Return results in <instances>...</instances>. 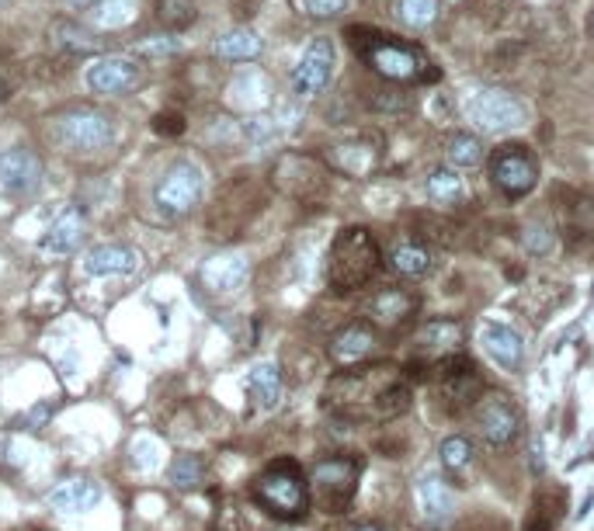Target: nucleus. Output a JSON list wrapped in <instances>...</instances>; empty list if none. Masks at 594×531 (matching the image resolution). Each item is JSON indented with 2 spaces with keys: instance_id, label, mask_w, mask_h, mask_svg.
<instances>
[{
  "instance_id": "nucleus-1",
  "label": "nucleus",
  "mask_w": 594,
  "mask_h": 531,
  "mask_svg": "<svg viewBox=\"0 0 594 531\" xmlns=\"http://www.w3.org/2000/svg\"><path fill=\"white\" fill-rule=\"evenodd\" d=\"M327 410H334L355 424H383L407 413L410 407V386L396 365H355L327 383Z\"/></svg>"
},
{
  "instance_id": "nucleus-2",
  "label": "nucleus",
  "mask_w": 594,
  "mask_h": 531,
  "mask_svg": "<svg viewBox=\"0 0 594 531\" xmlns=\"http://www.w3.org/2000/svg\"><path fill=\"white\" fill-rule=\"evenodd\" d=\"M251 497L261 511H268L278 521H302L314 507L310 479L293 458H278L268 469H261L251 483Z\"/></svg>"
},
{
  "instance_id": "nucleus-3",
  "label": "nucleus",
  "mask_w": 594,
  "mask_h": 531,
  "mask_svg": "<svg viewBox=\"0 0 594 531\" xmlns=\"http://www.w3.org/2000/svg\"><path fill=\"white\" fill-rule=\"evenodd\" d=\"M50 140L70 157H98L116 143V119L95 104H70L50 119Z\"/></svg>"
},
{
  "instance_id": "nucleus-4",
  "label": "nucleus",
  "mask_w": 594,
  "mask_h": 531,
  "mask_svg": "<svg viewBox=\"0 0 594 531\" xmlns=\"http://www.w3.org/2000/svg\"><path fill=\"white\" fill-rule=\"evenodd\" d=\"M376 272H380V247H376V240H372V233L362 226L341 230L334 247H330V261H327L330 289L359 292L376 278Z\"/></svg>"
},
{
  "instance_id": "nucleus-5",
  "label": "nucleus",
  "mask_w": 594,
  "mask_h": 531,
  "mask_svg": "<svg viewBox=\"0 0 594 531\" xmlns=\"http://www.w3.org/2000/svg\"><path fill=\"white\" fill-rule=\"evenodd\" d=\"M362 462L355 455L320 458L310 473V497L323 515H344L359 490Z\"/></svg>"
},
{
  "instance_id": "nucleus-6",
  "label": "nucleus",
  "mask_w": 594,
  "mask_h": 531,
  "mask_svg": "<svg viewBox=\"0 0 594 531\" xmlns=\"http://www.w3.org/2000/svg\"><path fill=\"white\" fill-rule=\"evenodd\" d=\"M202 191H206L202 167L191 161H178L164 170L157 188H153V206H157L164 219H182L202 202Z\"/></svg>"
},
{
  "instance_id": "nucleus-7",
  "label": "nucleus",
  "mask_w": 594,
  "mask_h": 531,
  "mask_svg": "<svg viewBox=\"0 0 594 531\" xmlns=\"http://www.w3.org/2000/svg\"><path fill=\"white\" fill-rule=\"evenodd\" d=\"M466 112H470V122L480 132H487V136H501V132L521 129L528 122L525 104L512 91H501V87H483V91H476Z\"/></svg>"
},
{
  "instance_id": "nucleus-8",
  "label": "nucleus",
  "mask_w": 594,
  "mask_h": 531,
  "mask_svg": "<svg viewBox=\"0 0 594 531\" xmlns=\"http://www.w3.org/2000/svg\"><path fill=\"white\" fill-rule=\"evenodd\" d=\"M491 181L508 198H521L539 181V161L525 143H504L491 157Z\"/></svg>"
},
{
  "instance_id": "nucleus-9",
  "label": "nucleus",
  "mask_w": 594,
  "mask_h": 531,
  "mask_svg": "<svg viewBox=\"0 0 594 531\" xmlns=\"http://www.w3.org/2000/svg\"><path fill=\"white\" fill-rule=\"evenodd\" d=\"M365 59L380 77L396 80V84H414V80L425 77L421 53H417L414 46H407V42L389 38V35H372L369 46H365Z\"/></svg>"
},
{
  "instance_id": "nucleus-10",
  "label": "nucleus",
  "mask_w": 594,
  "mask_h": 531,
  "mask_svg": "<svg viewBox=\"0 0 594 531\" xmlns=\"http://www.w3.org/2000/svg\"><path fill=\"white\" fill-rule=\"evenodd\" d=\"M473 420H476L480 438L487 441L491 449H512L521 434V417L504 392H487V396L480 392V400L473 407Z\"/></svg>"
},
{
  "instance_id": "nucleus-11",
  "label": "nucleus",
  "mask_w": 594,
  "mask_h": 531,
  "mask_svg": "<svg viewBox=\"0 0 594 531\" xmlns=\"http://www.w3.org/2000/svg\"><path fill=\"white\" fill-rule=\"evenodd\" d=\"M84 80L95 95L119 98V95L136 91V87L143 84V63L136 56H122V53L98 56V59L87 63Z\"/></svg>"
},
{
  "instance_id": "nucleus-12",
  "label": "nucleus",
  "mask_w": 594,
  "mask_h": 531,
  "mask_svg": "<svg viewBox=\"0 0 594 531\" xmlns=\"http://www.w3.org/2000/svg\"><path fill=\"white\" fill-rule=\"evenodd\" d=\"M338 53L330 38H314L310 46L302 49L296 70H293V95L296 98H317L323 87L334 77Z\"/></svg>"
},
{
  "instance_id": "nucleus-13",
  "label": "nucleus",
  "mask_w": 594,
  "mask_h": 531,
  "mask_svg": "<svg viewBox=\"0 0 594 531\" xmlns=\"http://www.w3.org/2000/svg\"><path fill=\"white\" fill-rule=\"evenodd\" d=\"M42 177H46V167H42L35 150L8 146L4 153H0V191L29 198L42 188Z\"/></svg>"
},
{
  "instance_id": "nucleus-14",
  "label": "nucleus",
  "mask_w": 594,
  "mask_h": 531,
  "mask_svg": "<svg viewBox=\"0 0 594 531\" xmlns=\"http://www.w3.org/2000/svg\"><path fill=\"white\" fill-rule=\"evenodd\" d=\"M330 362L341 365V368H355V365H365L372 354L380 351V338L376 330L365 327V323H348L344 330H338L334 338H330Z\"/></svg>"
},
{
  "instance_id": "nucleus-15",
  "label": "nucleus",
  "mask_w": 594,
  "mask_h": 531,
  "mask_svg": "<svg viewBox=\"0 0 594 531\" xmlns=\"http://www.w3.org/2000/svg\"><path fill=\"white\" fill-rule=\"evenodd\" d=\"M414 313H417V296L407 292V289H396V285H389V289H380L376 296L365 302L369 323L380 327V330L404 327Z\"/></svg>"
},
{
  "instance_id": "nucleus-16",
  "label": "nucleus",
  "mask_w": 594,
  "mask_h": 531,
  "mask_svg": "<svg viewBox=\"0 0 594 531\" xmlns=\"http://www.w3.org/2000/svg\"><path fill=\"white\" fill-rule=\"evenodd\" d=\"M483 351L504 368V372H518L525 365V338L508 323H483L480 330Z\"/></svg>"
},
{
  "instance_id": "nucleus-17",
  "label": "nucleus",
  "mask_w": 594,
  "mask_h": 531,
  "mask_svg": "<svg viewBox=\"0 0 594 531\" xmlns=\"http://www.w3.org/2000/svg\"><path fill=\"white\" fill-rule=\"evenodd\" d=\"M248 278H251V264H248L244 254H219V257L206 261V268H202L206 289L216 292V296L240 292L248 285Z\"/></svg>"
},
{
  "instance_id": "nucleus-18",
  "label": "nucleus",
  "mask_w": 594,
  "mask_h": 531,
  "mask_svg": "<svg viewBox=\"0 0 594 531\" xmlns=\"http://www.w3.org/2000/svg\"><path fill=\"white\" fill-rule=\"evenodd\" d=\"M227 101L230 108H237V112H264L272 101V84L268 77H264L261 70H244V74H237L227 87Z\"/></svg>"
},
{
  "instance_id": "nucleus-19",
  "label": "nucleus",
  "mask_w": 594,
  "mask_h": 531,
  "mask_svg": "<svg viewBox=\"0 0 594 531\" xmlns=\"http://www.w3.org/2000/svg\"><path fill=\"white\" fill-rule=\"evenodd\" d=\"M330 161H334V167L348 177H369L380 164V150L372 143V136H355V140L330 146Z\"/></svg>"
},
{
  "instance_id": "nucleus-20",
  "label": "nucleus",
  "mask_w": 594,
  "mask_h": 531,
  "mask_svg": "<svg viewBox=\"0 0 594 531\" xmlns=\"http://www.w3.org/2000/svg\"><path fill=\"white\" fill-rule=\"evenodd\" d=\"M136 268H140V254L125 247V243H98L84 257L87 275H132Z\"/></svg>"
},
{
  "instance_id": "nucleus-21",
  "label": "nucleus",
  "mask_w": 594,
  "mask_h": 531,
  "mask_svg": "<svg viewBox=\"0 0 594 531\" xmlns=\"http://www.w3.org/2000/svg\"><path fill=\"white\" fill-rule=\"evenodd\" d=\"M386 261L400 278H425L431 272V264H435L431 251L425 247L421 240H396L389 247V254H386Z\"/></svg>"
},
{
  "instance_id": "nucleus-22",
  "label": "nucleus",
  "mask_w": 594,
  "mask_h": 531,
  "mask_svg": "<svg viewBox=\"0 0 594 531\" xmlns=\"http://www.w3.org/2000/svg\"><path fill=\"white\" fill-rule=\"evenodd\" d=\"M442 392H446V400H452L455 407L480 400V379H476L473 365L462 362V358L452 362V354H449L446 365H442Z\"/></svg>"
},
{
  "instance_id": "nucleus-23",
  "label": "nucleus",
  "mask_w": 594,
  "mask_h": 531,
  "mask_svg": "<svg viewBox=\"0 0 594 531\" xmlns=\"http://www.w3.org/2000/svg\"><path fill=\"white\" fill-rule=\"evenodd\" d=\"M417 504H421V515L428 521H446L452 515V490L449 483L438 473H421L417 476Z\"/></svg>"
},
{
  "instance_id": "nucleus-24",
  "label": "nucleus",
  "mask_w": 594,
  "mask_h": 531,
  "mask_svg": "<svg viewBox=\"0 0 594 531\" xmlns=\"http://www.w3.org/2000/svg\"><path fill=\"white\" fill-rule=\"evenodd\" d=\"M98 500H101V490H98V483H91V479H63L56 490L50 494V504L63 515L91 511Z\"/></svg>"
},
{
  "instance_id": "nucleus-25",
  "label": "nucleus",
  "mask_w": 594,
  "mask_h": 531,
  "mask_svg": "<svg viewBox=\"0 0 594 531\" xmlns=\"http://www.w3.org/2000/svg\"><path fill=\"white\" fill-rule=\"evenodd\" d=\"M212 53L227 63H254L264 53V38L251 29H230L212 42Z\"/></svg>"
},
{
  "instance_id": "nucleus-26",
  "label": "nucleus",
  "mask_w": 594,
  "mask_h": 531,
  "mask_svg": "<svg viewBox=\"0 0 594 531\" xmlns=\"http://www.w3.org/2000/svg\"><path fill=\"white\" fill-rule=\"evenodd\" d=\"M84 240V215L77 209H66L56 223L50 226V233L42 236V251L50 254H74Z\"/></svg>"
},
{
  "instance_id": "nucleus-27",
  "label": "nucleus",
  "mask_w": 594,
  "mask_h": 531,
  "mask_svg": "<svg viewBox=\"0 0 594 531\" xmlns=\"http://www.w3.org/2000/svg\"><path fill=\"white\" fill-rule=\"evenodd\" d=\"M417 344L421 351L435 354V358H449L462 347V327L455 320H428L417 334Z\"/></svg>"
},
{
  "instance_id": "nucleus-28",
  "label": "nucleus",
  "mask_w": 594,
  "mask_h": 531,
  "mask_svg": "<svg viewBox=\"0 0 594 531\" xmlns=\"http://www.w3.org/2000/svg\"><path fill=\"white\" fill-rule=\"evenodd\" d=\"M248 389H251V400L261 407V410H275L282 403V372L278 365L272 362H261L251 368V379H248Z\"/></svg>"
},
{
  "instance_id": "nucleus-29",
  "label": "nucleus",
  "mask_w": 594,
  "mask_h": 531,
  "mask_svg": "<svg viewBox=\"0 0 594 531\" xmlns=\"http://www.w3.org/2000/svg\"><path fill=\"white\" fill-rule=\"evenodd\" d=\"M393 14L400 18V25H407L414 32H425L435 25L438 18H442V0H396Z\"/></svg>"
},
{
  "instance_id": "nucleus-30",
  "label": "nucleus",
  "mask_w": 594,
  "mask_h": 531,
  "mask_svg": "<svg viewBox=\"0 0 594 531\" xmlns=\"http://www.w3.org/2000/svg\"><path fill=\"white\" fill-rule=\"evenodd\" d=\"M91 21L105 32L125 29L136 21V0H95L91 4Z\"/></svg>"
},
{
  "instance_id": "nucleus-31",
  "label": "nucleus",
  "mask_w": 594,
  "mask_h": 531,
  "mask_svg": "<svg viewBox=\"0 0 594 531\" xmlns=\"http://www.w3.org/2000/svg\"><path fill=\"white\" fill-rule=\"evenodd\" d=\"M428 198L438 206H452L459 202L462 195H466V185H462V177H459V167H438L428 174Z\"/></svg>"
},
{
  "instance_id": "nucleus-32",
  "label": "nucleus",
  "mask_w": 594,
  "mask_h": 531,
  "mask_svg": "<svg viewBox=\"0 0 594 531\" xmlns=\"http://www.w3.org/2000/svg\"><path fill=\"white\" fill-rule=\"evenodd\" d=\"M50 38H53V46H59L66 53H98V46H101L91 32L77 25V21H56L50 29Z\"/></svg>"
},
{
  "instance_id": "nucleus-33",
  "label": "nucleus",
  "mask_w": 594,
  "mask_h": 531,
  "mask_svg": "<svg viewBox=\"0 0 594 531\" xmlns=\"http://www.w3.org/2000/svg\"><path fill=\"white\" fill-rule=\"evenodd\" d=\"M446 157H449V167L462 170V167H480L483 157H487V150H483V143L476 136H470V132H455L449 140Z\"/></svg>"
},
{
  "instance_id": "nucleus-34",
  "label": "nucleus",
  "mask_w": 594,
  "mask_h": 531,
  "mask_svg": "<svg viewBox=\"0 0 594 531\" xmlns=\"http://www.w3.org/2000/svg\"><path fill=\"white\" fill-rule=\"evenodd\" d=\"M438 458H442V466L449 476H462L470 466H473V445H470V438H462V434H452L442 441V449H438Z\"/></svg>"
},
{
  "instance_id": "nucleus-35",
  "label": "nucleus",
  "mask_w": 594,
  "mask_h": 531,
  "mask_svg": "<svg viewBox=\"0 0 594 531\" xmlns=\"http://www.w3.org/2000/svg\"><path fill=\"white\" fill-rule=\"evenodd\" d=\"M202 479H206V462L198 458V455L174 458V466H170L174 490H195V486H202Z\"/></svg>"
},
{
  "instance_id": "nucleus-36",
  "label": "nucleus",
  "mask_w": 594,
  "mask_h": 531,
  "mask_svg": "<svg viewBox=\"0 0 594 531\" xmlns=\"http://www.w3.org/2000/svg\"><path fill=\"white\" fill-rule=\"evenodd\" d=\"M157 18L170 32H182L195 21V0H157Z\"/></svg>"
},
{
  "instance_id": "nucleus-37",
  "label": "nucleus",
  "mask_w": 594,
  "mask_h": 531,
  "mask_svg": "<svg viewBox=\"0 0 594 531\" xmlns=\"http://www.w3.org/2000/svg\"><path fill=\"white\" fill-rule=\"evenodd\" d=\"M275 132H278V125H275V119H268V115H251V119L244 122V136H248V143H254V146L272 143Z\"/></svg>"
},
{
  "instance_id": "nucleus-38",
  "label": "nucleus",
  "mask_w": 594,
  "mask_h": 531,
  "mask_svg": "<svg viewBox=\"0 0 594 531\" xmlns=\"http://www.w3.org/2000/svg\"><path fill=\"white\" fill-rule=\"evenodd\" d=\"M536 511L542 515V524L536 531H553L560 524V511H563V494H553V497H539L536 500Z\"/></svg>"
},
{
  "instance_id": "nucleus-39",
  "label": "nucleus",
  "mask_w": 594,
  "mask_h": 531,
  "mask_svg": "<svg viewBox=\"0 0 594 531\" xmlns=\"http://www.w3.org/2000/svg\"><path fill=\"white\" fill-rule=\"evenodd\" d=\"M348 4H351V0H302V11L310 18L327 21V18H341L348 11Z\"/></svg>"
},
{
  "instance_id": "nucleus-40",
  "label": "nucleus",
  "mask_w": 594,
  "mask_h": 531,
  "mask_svg": "<svg viewBox=\"0 0 594 531\" xmlns=\"http://www.w3.org/2000/svg\"><path fill=\"white\" fill-rule=\"evenodd\" d=\"M182 46H178V38L174 35H146L140 42V53L143 56H174Z\"/></svg>"
},
{
  "instance_id": "nucleus-41",
  "label": "nucleus",
  "mask_w": 594,
  "mask_h": 531,
  "mask_svg": "<svg viewBox=\"0 0 594 531\" xmlns=\"http://www.w3.org/2000/svg\"><path fill=\"white\" fill-rule=\"evenodd\" d=\"M525 251L528 254H549V251H553V233H549L546 226H528L525 230Z\"/></svg>"
},
{
  "instance_id": "nucleus-42",
  "label": "nucleus",
  "mask_w": 594,
  "mask_h": 531,
  "mask_svg": "<svg viewBox=\"0 0 594 531\" xmlns=\"http://www.w3.org/2000/svg\"><path fill=\"white\" fill-rule=\"evenodd\" d=\"M153 129L161 132V136H182L185 132V119L178 112H161L157 122H153Z\"/></svg>"
},
{
  "instance_id": "nucleus-43",
  "label": "nucleus",
  "mask_w": 594,
  "mask_h": 531,
  "mask_svg": "<svg viewBox=\"0 0 594 531\" xmlns=\"http://www.w3.org/2000/svg\"><path fill=\"white\" fill-rule=\"evenodd\" d=\"M63 8H70V11H80V8H91L95 0H59Z\"/></svg>"
},
{
  "instance_id": "nucleus-44",
  "label": "nucleus",
  "mask_w": 594,
  "mask_h": 531,
  "mask_svg": "<svg viewBox=\"0 0 594 531\" xmlns=\"http://www.w3.org/2000/svg\"><path fill=\"white\" fill-rule=\"evenodd\" d=\"M348 531H386L383 524H351Z\"/></svg>"
},
{
  "instance_id": "nucleus-45",
  "label": "nucleus",
  "mask_w": 594,
  "mask_h": 531,
  "mask_svg": "<svg viewBox=\"0 0 594 531\" xmlns=\"http://www.w3.org/2000/svg\"><path fill=\"white\" fill-rule=\"evenodd\" d=\"M4 98H8V80L0 77V101H4Z\"/></svg>"
},
{
  "instance_id": "nucleus-46",
  "label": "nucleus",
  "mask_w": 594,
  "mask_h": 531,
  "mask_svg": "<svg viewBox=\"0 0 594 531\" xmlns=\"http://www.w3.org/2000/svg\"><path fill=\"white\" fill-rule=\"evenodd\" d=\"M591 25H594V18H591Z\"/></svg>"
}]
</instances>
